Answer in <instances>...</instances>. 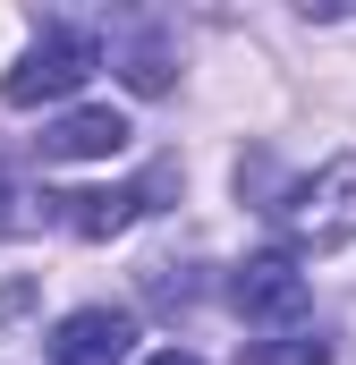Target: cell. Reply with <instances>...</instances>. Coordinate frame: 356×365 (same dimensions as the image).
<instances>
[{
    "label": "cell",
    "instance_id": "obj_1",
    "mask_svg": "<svg viewBox=\"0 0 356 365\" xmlns=\"http://www.w3.org/2000/svg\"><path fill=\"white\" fill-rule=\"evenodd\" d=\"M93 60H102V43H93L85 26H43V34L26 43V60L0 77V102H9V110H43V102H68V93L93 77Z\"/></svg>",
    "mask_w": 356,
    "mask_h": 365
},
{
    "label": "cell",
    "instance_id": "obj_2",
    "mask_svg": "<svg viewBox=\"0 0 356 365\" xmlns=\"http://www.w3.org/2000/svg\"><path fill=\"white\" fill-rule=\"evenodd\" d=\"M271 221L288 230V247H348L356 238V153L323 162L314 179H297V187H280Z\"/></svg>",
    "mask_w": 356,
    "mask_h": 365
},
{
    "label": "cell",
    "instance_id": "obj_3",
    "mask_svg": "<svg viewBox=\"0 0 356 365\" xmlns=\"http://www.w3.org/2000/svg\"><path fill=\"white\" fill-rule=\"evenodd\" d=\"M170 187H178V162H162L153 179H136V187H77V195H51V212H60L68 238L102 247V238H119L136 212H153V195H170Z\"/></svg>",
    "mask_w": 356,
    "mask_h": 365
},
{
    "label": "cell",
    "instance_id": "obj_4",
    "mask_svg": "<svg viewBox=\"0 0 356 365\" xmlns=\"http://www.w3.org/2000/svg\"><path fill=\"white\" fill-rule=\"evenodd\" d=\"M229 306H238L246 323H297V314H305V272H297V255H288V247L246 255V264L229 272Z\"/></svg>",
    "mask_w": 356,
    "mask_h": 365
},
{
    "label": "cell",
    "instance_id": "obj_5",
    "mask_svg": "<svg viewBox=\"0 0 356 365\" xmlns=\"http://www.w3.org/2000/svg\"><path fill=\"white\" fill-rule=\"evenodd\" d=\"M136 357V314L127 306H77L51 331V365H127Z\"/></svg>",
    "mask_w": 356,
    "mask_h": 365
},
{
    "label": "cell",
    "instance_id": "obj_6",
    "mask_svg": "<svg viewBox=\"0 0 356 365\" xmlns=\"http://www.w3.org/2000/svg\"><path fill=\"white\" fill-rule=\"evenodd\" d=\"M127 110H110V102H85V110H60L34 145H43V162H110V153H127Z\"/></svg>",
    "mask_w": 356,
    "mask_h": 365
},
{
    "label": "cell",
    "instance_id": "obj_7",
    "mask_svg": "<svg viewBox=\"0 0 356 365\" xmlns=\"http://www.w3.org/2000/svg\"><path fill=\"white\" fill-rule=\"evenodd\" d=\"M119 77H127V93H170V77H178L170 34H162V26L127 34V43H119Z\"/></svg>",
    "mask_w": 356,
    "mask_h": 365
},
{
    "label": "cell",
    "instance_id": "obj_8",
    "mask_svg": "<svg viewBox=\"0 0 356 365\" xmlns=\"http://www.w3.org/2000/svg\"><path fill=\"white\" fill-rule=\"evenodd\" d=\"M43 212H51V195H34V187L0 162V238H34V230H43Z\"/></svg>",
    "mask_w": 356,
    "mask_h": 365
},
{
    "label": "cell",
    "instance_id": "obj_9",
    "mask_svg": "<svg viewBox=\"0 0 356 365\" xmlns=\"http://www.w3.org/2000/svg\"><path fill=\"white\" fill-rule=\"evenodd\" d=\"M238 365H331V340H323V331H280L263 349H246Z\"/></svg>",
    "mask_w": 356,
    "mask_h": 365
},
{
    "label": "cell",
    "instance_id": "obj_10",
    "mask_svg": "<svg viewBox=\"0 0 356 365\" xmlns=\"http://www.w3.org/2000/svg\"><path fill=\"white\" fill-rule=\"evenodd\" d=\"M145 297H153V306H187V297H195L187 264H145Z\"/></svg>",
    "mask_w": 356,
    "mask_h": 365
},
{
    "label": "cell",
    "instance_id": "obj_11",
    "mask_svg": "<svg viewBox=\"0 0 356 365\" xmlns=\"http://www.w3.org/2000/svg\"><path fill=\"white\" fill-rule=\"evenodd\" d=\"M26 306H34V280H17V289H0V323H17Z\"/></svg>",
    "mask_w": 356,
    "mask_h": 365
},
{
    "label": "cell",
    "instance_id": "obj_12",
    "mask_svg": "<svg viewBox=\"0 0 356 365\" xmlns=\"http://www.w3.org/2000/svg\"><path fill=\"white\" fill-rule=\"evenodd\" d=\"M145 365H204V357H195V349H153Z\"/></svg>",
    "mask_w": 356,
    "mask_h": 365
}]
</instances>
